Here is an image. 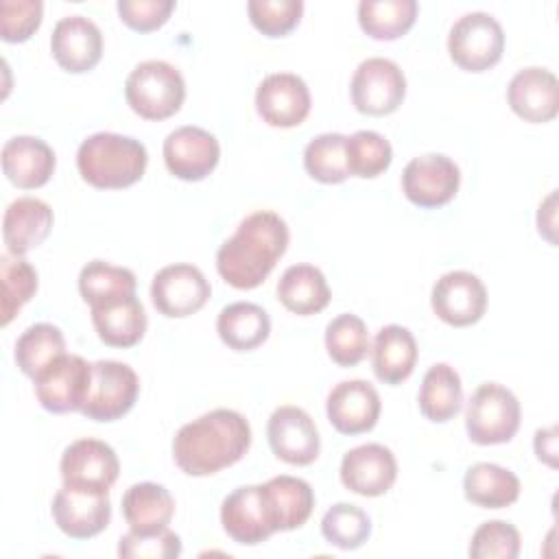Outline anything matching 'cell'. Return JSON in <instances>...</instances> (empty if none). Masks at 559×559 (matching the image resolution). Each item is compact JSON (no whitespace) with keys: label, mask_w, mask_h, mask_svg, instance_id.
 <instances>
[{"label":"cell","mask_w":559,"mask_h":559,"mask_svg":"<svg viewBox=\"0 0 559 559\" xmlns=\"http://www.w3.org/2000/svg\"><path fill=\"white\" fill-rule=\"evenodd\" d=\"M140 393L138 373L120 360L92 362V384L81 413L94 421H116L127 415Z\"/></svg>","instance_id":"obj_7"},{"label":"cell","mask_w":559,"mask_h":559,"mask_svg":"<svg viewBox=\"0 0 559 559\" xmlns=\"http://www.w3.org/2000/svg\"><path fill=\"white\" fill-rule=\"evenodd\" d=\"M349 94L360 114L386 116L402 105L406 96V76L395 61L369 57L354 70Z\"/></svg>","instance_id":"obj_8"},{"label":"cell","mask_w":559,"mask_h":559,"mask_svg":"<svg viewBox=\"0 0 559 559\" xmlns=\"http://www.w3.org/2000/svg\"><path fill=\"white\" fill-rule=\"evenodd\" d=\"M251 24L266 37L288 35L301 20V0H251L247 4Z\"/></svg>","instance_id":"obj_42"},{"label":"cell","mask_w":559,"mask_h":559,"mask_svg":"<svg viewBox=\"0 0 559 559\" xmlns=\"http://www.w3.org/2000/svg\"><path fill=\"white\" fill-rule=\"evenodd\" d=\"M255 109L271 127H297L310 114V90L306 81L293 72L269 74L255 90Z\"/></svg>","instance_id":"obj_17"},{"label":"cell","mask_w":559,"mask_h":559,"mask_svg":"<svg viewBox=\"0 0 559 559\" xmlns=\"http://www.w3.org/2000/svg\"><path fill=\"white\" fill-rule=\"evenodd\" d=\"M146 164V146L140 140L109 131L85 138L76 151L79 175L98 190L133 186L142 179Z\"/></svg>","instance_id":"obj_3"},{"label":"cell","mask_w":559,"mask_h":559,"mask_svg":"<svg viewBox=\"0 0 559 559\" xmlns=\"http://www.w3.org/2000/svg\"><path fill=\"white\" fill-rule=\"evenodd\" d=\"M419 4L415 0H362L358 4V24L371 37L391 41L411 31Z\"/></svg>","instance_id":"obj_33"},{"label":"cell","mask_w":559,"mask_h":559,"mask_svg":"<svg viewBox=\"0 0 559 559\" xmlns=\"http://www.w3.org/2000/svg\"><path fill=\"white\" fill-rule=\"evenodd\" d=\"M373 373L384 384L404 382L417 365V341L404 325H384L371 345Z\"/></svg>","instance_id":"obj_27"},{"label":"cell","mask_w":559,"mask_h":559,"mask_svg":"<svg viewBox=\"0 0 559 559\" xmlns=\"http://www.w3.org/2000/svg\"><path fill=\"white\" fill-rule=\"evenodd\" d=\"M533 448L539 461H544L550 467L557 465V430L555 428H539L535 432Z\"/></svg>","instance_id":"obj_46"},{"label":"cell","mask_w":559,"mask_h":559,"mask_svg":"<svg viewBox=\"0 0 559 559\" xmlns=\"http://www.w3.org/2000/svg\"><path fill=\"white\" fill-rule=\"evenodd\" d=\"M520 478L496 463H476L463 476L465 498L483 509H504L520 498Z\"/></svg>","instance_id":"obj_31"},{"label":"cell","mask_w":559,"mask_h":559,"mask_svg":"<svg viewBox=\"0 0 559 559\" xmlns=\"http://www.w3.org/2000/svg\"><path fill=\"white\" fill-rule=\"evenodd\" d=\"M127 105L144 120H166L175 116L186 98L181 72L162 59L138 63L124 81Z\"/></svg>","instance_id":"obj_4"},{"label":"cell","mask_w":559,"mask_h":559,"mask_svg":"<svg viewBox=\"0 0 559 559\" xmlns=\"http://www.w3.org/2000/svg\"><path fill=\"white\" fill-rule=\"evenodd\" d=\"M116 7L120 20L140 33L157 31L175 11L173 0H120Z\"/></svg>","instance_id":"obj_45"},{"label":"cell","mask_w":559,"mask_h":559,"mask_svg":"<svg viewBox=\"0 0 559 559\" xmlns=\"http://www.w3.org/2000/svg\"><path fill=\"white\" fill-rule=\"evenodd\" d=\"M325 349L338 367L358 365L369 352V332L360 317L343 312L325 325Z\"/></svg>","instance_id":"obj_37"},{"label":"cell","mask_w":559,"mask_h":559,"mask_svg":"<svg viewBox=\"0 0 559 559\" xmlns=\"http://www.w3.org/2000/svg\"><path fill=\"white\" fill-rule=\"evenodd\" d=\"M52 520L57 528L72 539H90L103 533L111 520L107 491L61 487L52 498Z\"/></svg>","instance_id":"obj_14"},{"label":"cell","mask_w":559,"mask_h":559,"mask_svg":"<svg viewBox=\"0 0 559 559\" xmlns=\"http://www.w3.org/2000/svg\"><path fill=\"white\" fill-rule=\"evenodd\" d=\"M520 531L504 520L483 522L469 542V557L474 559H515L520 555Z\"/></svg>","instance_id":"obj_41"},{"label":"cell","mask_w":559,"mask_h":559,"mask_svg":"<svg viewBox=\"0 0 559 559\" xmlns=\"http://www.w3.org/2000/svg\"><path fill=\"white\" fill-rule=\"evenodd\" d=\"M345 140L343 133H321L312 138L304 148V168L319 183H341L349 177L345 166Z\"/></svg>","instance_id":"obj_39"},{"label":"cell","mask_w":559,"mask_h":559,"mask_svg":"<svg viewBox=\"0 0 559 559\" xmlns=\"http://www.w3.org/2000/svg\"><path fill=\"white\" fill-rule=\"evenodd\" d=\"M330 297L328 280L314 264H293L277 282V299L299 317L321 312L330 304Z\"/></svg>","instance_id":"obj_29"},{"label":"cell","mask_w":559,"mask_h":559,"mask_svg":"<svg viewBox=\"0 0 559 559\" xmlns=\"http://www.w3.org/2000/svg\"><path fill=\"white\" fill-rule=\"evenodd\" d=\"M321 535L328 544L341 550H356L369 539L371 520L360 507L352 502H336L321 520Z\"/></svg>","instance_id":"obj_38"},{"label":"cell","mask_w":559,"mask_h":559,"mask_svg":"<svg viewBox=\"0 0 559 559\" xmlns=\"http://www.w3.org/2000/svg\"><path fill=\"white\" fill-rule=\"evenodd\" d=\"M251 445V426L238 411L214 408L179 428L173 459L188 476H210L238 463Z\"/></svg>","instance_id":"obj_2"},{"label":"cell","mask_w":559,"mask_h":559,"mask_svg":"<svg viewBox=\"0 0 559 559\" xmlns=\"http://www.w3.org/2000/svg\"><path fill=\"white\" fill-rule=\"evenodd\" d=\"M50 52L66 72H87L103 57V33L85 15H66L52 28Z\"/></svg>","instance_id":"obj_20"},{"label":"cell","mask_w":559,"mask_h":559,"mask_svg":"<svg viewBox=\"0 0 559 559\" xmlns=\"http://www.w3.org/2000/svg\"><path fill=\"white\" fill-rule=\"evenodd\" d=\"M59 472L66 487L109 493L118 480L120 461L109 443L87 437L72 441L63 450Z\"/></svg>","instance_id":"obj_12"},{"label":"cell","mask_w":559,"mask_h":559,"mask_svg":"<svg viewBox=\"0 0 559 559\" xmlns=\"http://www.w3.org/2000/svg\"><path fill=\"white\" fill-rule=\"evenodd\" d=\"M118 555L122 559H173L181 555V539L170 528L157 533H133L120 537Z\"/></svg>","instance_id":"obj_43"},{"label":"cell","mask_w":559,"mask_h":559,"mask_svg":"<svg viewBox=\"0 0 559 559\" xmlns=\"http://www.w3.org/2000/svg\"><path fill=\"white\" fill-rule=\"evenodd\" d=\"M393 159V148L384 135L360 129L345 140V166L349 177L373 179L382 175Z\"/></svg>","instance_id":"obj_36"},{"label":"cell","mask_w":559,"mask_h":559,"mask_svg":"<svg viewBox=\"0 0 559 559\" xmlns=\"http://www.w3.org/2000/svg\"><path fill=\"white\" fill-rule=\"evenodd\" d=\"M216 332L229 349L251 352L269 338L271 319L262 306L251 301H236L218 312Z\"/></svg>","instance_id":"obj_30"},{"label":"cell","mask_w":559,"mask_h":559,"mask_svg":"<svg viewBox=\"0 0 559 559\" xmlns=\"http://www.w3.org/2000/svg\"><path fill=\"white\" fill-rule=\"evenodd\" d=\"M286 221L269 210L245 216L216 251L218 275L238 290L260 286L288 249Z\"/></svg>","instance_id":"obj_1"},{"label":"cell","mask_w":559,"mask_h":559,"mask_svg":"<svg viewBox=\"0 0 559 559\" xmlns=\"http://www.w3.org/2000/svg\"><path fill=\"white\" fill-rule=\"evenodd\" d=\"M122 515L133 533H157L168 528L175 515V498L159 483H135L122 496Z\"/></svg>","instance_id":"obj_28"},{"label":"cell","mask_w":559,"mask_h":559,"mask_svg":"<svg viewBox=\"0 0 559 559\" xmlns=\"http://www.w3.org/2000/svg\"><path fill=\"white\" fill-rule=\"evenodd\" d=\"M52 210L46 201L35 197H17L4 210L2 238L11 255H24L39 247L52 229Z\"/></svg>","instance_id":"obj_23"},{"label":"cell","mask_w":559,"mask_h":559,"mask_svg":"<svg viewBox=\"0 0 559 559\" xmlns=\"http://www.w3.org/2000/svg\"><path fill=\"white\" fill-rule=\"evenodd\" d=\"M262 496L275 533L304 526L314 509L312 487L297 476H273L262 485Z\"/></svg>","instance_id":"obj_25"},{"label":"cell","mask_w":559,"mask_h":559,"mask_svg":"<svg viewBox=\"0 0 559 559\" xmlns=\"http://www.w3.org/2000/svg\"><path fill=\"white\" fill-rule=\"evenodd\" d=\"M44 4L39 0H2L0 37L9 44L26 41L41 24Z\"/></svg>","instance_id":"obj_44"},{"label":"cell","mask_w":559,"mask_h":559,"mask_svg":"<svg viewBox=\"0 0 559 559\" xmlns=\"http://www.w3.org/2000/svg\"><path fill=\"white\" fill-rule=\"evenodd\" d=\"M55 151L41 138L15 135L2 146V170L7 179L22 190L48 183L55 173Z\"/></svg>","instance_id":"obj_24"},{"label":"cell","mask_w":559,"mask_h":559,"mask_svg":"<svg viewBox=\"0 0 559 559\" xmlns=\"http://www.w3.org/2000/svg\"><path fill=\"white\" fill-rule=\"evenodd\" d=\"M223 531L242 546L266 542L275 531L271 526L262 485H245L234 489L221 504Z\"/></svg>","instance_id":"obj_22"},{"label":"cell","mask_w":559,"mask_h":559,"mask_svg":"<svg viewBox=\"0 0 559 559\" xmlns=\"http://www.w3.org/2000/svg\"><path fill=\"white\" fill-rule=\"evenodd\" d=\"M507 100L522 120L533 124L550 122L559 111V81L546 68H524L511 79Z\"/></svg>","instance_id":"obj_21"},{"label":"cell","mask_w":559,"mask_h":559,"mask_svg":"<svg viewBox=\"0 0 559 559\" xmlns=\"http://www.w3.org/2000/svg\"><path fill=\"white\" fill-rule=\"evenodd\" d=\"M448 52L461 70L485 72L502 59L504 31L500 22L485 11L465 13L450 28Z\"/></svg>","instance_id":"obj_6"},{"label":"cell","mask_w":559,"mask_h":559,"mask_svg":"<svg viewBox=\"0 0 559 559\" xmlns=\"http://www.w3.org/2000/svg\"><path fill=\"white\" fill-rule=\"evenodd\" d=\"M522 408L513 391L498 382L480 384L465 408L467 437L478 445H498L515 437Z\"/></svg>","instance_id":"obj_5"},{"label":"cell","mask_w":559,"mask_h":559,"mask_svg":"<svg viewBox=\"0 0 559 559\" xmlns=\"http://www.w3.org/2000/svg\"><path fill=\"white\" fill-rule=\"evenodd\" d=\"M135 286L138 280L131 269L116 266L105 260H92L79 273V293L90 308L135 295Z\"/></svg>","instance_id":"obj_34"},{"label":"cell","mask_w":559,"mask_h":559,"mask_svg":"<svg viewBox=\"0 0 559 559\" xmlns=\"http://www.w3.org/2000/svg\"><path fill=\"white\" fill-rule=\"evenodd\" d=\"M417 402L426 419L435 424L450 421L463 406V384L459 371L448 362L432 365L424 373Z\"/></svg>","instance_id":"obj_32"},{"label":"cell","mask_w":559,"mask_h":559,"mask_svg":"<svg viewBox=\"0 0 559 559\" xmlns=\"http://www.w3.org/2000/svg\"><path fill=\"white\" fill-rule=\"evenodd\" d=\"M66 354L63 332L52 323H35L15 341V362L28 378L41 373L52 360Z\"/></svg>","instance_id":"obj_35"},{"label":"cell","mask_w":559,"mask_h":559,"mask_svg":"<svg viewBox=\"0 0 559 559\" xmlns=\"http://www.w3.org/2000/svg\"><path fill=\"white\" fill-rule=\"evenodd\" d=\"M430 306L443 323L465 328L483 319L487 310V288L480 277L469 271H448L435 282Z\"/></svg>","instance_id":"obj_13"},{"label":"cell","mask_w":559,"mask_h":559,"mask_svg":"<svg viewBox=\"0 0 559 559\" xmlns=\"http://www.w3.org/2000/svg\"><path fill=\"white\" fill-rule=\"evenodd\" d=\"M266 437L273 454L288 465H310L321 450L319 430L312 417L299 406H280L271 413Z\"/></svg>","instance_id":"obj_16"},{"label":"cell","mask_w":559,"mask_h":559,"mask_svg":"<svg viewBox=\"0 0 559 559\" xmlns=\"http://www.w3.org/2000/svg\"><path fill=\"white\" fill-rule=\"evenodd\" d=\"M380 395L367 380H343L332 386L325 400V413L341 435H362L378 424Z\"/></svg>","instance_id":"obj_19"},{"label":"cell","mask_w":559,"mask_h":559,"mask_svg":"<svg viewBox=\"0 0 559 559\" xmlns=\"http://www.w3.org/2000/svg\"><path fill=\"white\" fill-rule=\"evenodd\" d=\"M98 338L109 347H133L146 332V312L135 295L90 308Z\"/></svg>","instance_id":"obj_26"},{"label":"cell","mask_w":559,"mask_h":559,"mask_svg":"<svg viewBox=\"0 0 559 559\" xmlns=\"http://www.w3.org/2000/svg\"><path fill=\"white\" fill-rule=\"evenodd\" d=\"M397 478V461L382 443H362L343 454L341 483L365 498L386 493Z\"/></svg>","instance_id":"obj_18"},{"label":"cell","mask_w":559,"mask_h":559,"mask_svg":"<svg viewBox=\"0 0 559 559\" xmlns=\"http://www.w3.org/2000/svg\"><path fill=\"white\" fill-rule=\"evenodd\" d=\"M92 384V362L76 354H63L33 378L37 402L48 413H74L83 408Z\"/></svg>","instance_id":"obj_9"},{"label":"cell","mask_w":559,"mask_h":559,"mask_svg":"<svg viewBox=\"0 0 559 559\" xmlns=\"http://www.w3.org/2000/svg\"><path fill=\"white\" fill-rule=\"evenodd\" d=\"M210 295L212 288L201 269L186 262L159 269L151 282L153 306L168 319H183L199 312Z\"/></svg>","instance_id":"obj_10"},{"label":"cell","mask_w":559,"mask_h":559,"mask_svg":"<svg viewBox=\"0 0 559 559\" xmlns=\"http://www.w3.org/2000/svg\"><path fill=\"white\" fill-rule=\"evenodd\" d=\"M0 282H2V325H9L24 304L37 293V271L20 255H0Z\"/></svg>","instance_id":"obj_40"},{"label":"cell","mask_w":559,"mask_h":559,"mask_svg":"<svg viewBox=\"0 0 559 559\" xmlns=\"http://www.w3.org/2000/svg\"><path fill=\"white\" fill-rule=\"evenodd\" d=\"M461 186L459 166L441 153L413 157L402 173V192L417 207H441L450 203Z\"/></svg>","instance_id":"obj_11"},{"label":"cell","mask_w":559,"mask_h":559,"mask_svg":"<svg viewBox=\"0 0 559 559\" xmlns=\"http://www.w3.org/2000/svg\"><path fill=\"white\" fill-rule=\"evenodd\" d=\"M555 199H557V194L550 192L537 212V229H539V234L546 236L548 242H555V234H552L555 231Z\"/></svg>","instance_id":"obj_47"},{"label":"cell","mask_w":559,"mask_h":559,"mask_svg":"<svg viewBox=\"0 0 559 559\" xmlns=\"http://www.w3.org/2000/svg\"><path fill=\"white\" fill-rule=\"evenodd\" d=\"M162 153L170 175L183 181H201L216 168L221 146L210 131L183 124L166 135Z\"/></svg>","instance_id":"obj_15"}]
</instances>
